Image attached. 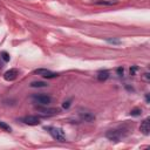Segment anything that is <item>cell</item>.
Listing matches in <instances>:
<instances>
[{"instance_id": "11", "label": "cell", "mask_w": 150, "mask_h": 150, "mask_svg": "<svg viewBox=\"0 0 150 150\" xmlns=\"http://www.w3.org/2000/svg\"><path fill=\"white\" fill-rule=\"evenodd\" d=\"M96 5H107V6H111V5H116L117 0H96L95 1Z\"/></svg>"}, {"instance_id": "15", "label": "cell", "mask_w": 150, "mask_h": 150, "mask_svg": "<svg viewBox=\"0 0 150 150\" xmlns=\"http://www.w3.org/2000/svg\"><path fill=\"white\" fill-rule=\"evenodd\" d=\"M142 114V110L139 109V108H135V109H132L131 111H130V115L131 116H139Z\"/></svg>"}, {"instance_id": "10", "label": "cell", "mask_w": 150, "mask_h": 150, "mask_svg": "<svg viewBox=\"0 0 150 150\" xmlns=\"http://www.w3.org/2000/svg\"><path fill=\"white\" fill-rule=\"evenodd\" d=\"M109 77V71L108 70H100L97 73V80L98 81H105Z\"/></svg>"}, {"instance_id": "16", "label": "cell", "mask_w": 150, "mask_h": 150, "mask_svg": "<svg viewBox=\"0 0 150 150\" xmlns=\"http://www.w3.org/2000/svg\"><path fill=\"white\" fill-rule=\"evenodd\" d=\"M105 41L108 43H111V45H120L121 43V41L118 39H110V38H108V39H105Z\"/></svg>"}, {"instance_id": "9", "label": "cell", "mask_w": 150, "mask_h": 150, "mask_svg": "<svg viewBox=\"0 0 150 150\" xmlns=\"http://www.w3.org/2000/svg\"><path fill=\"white\" fill-rule=\"evenodd\" d=\"M80 116H81V118H82L83 121H86V122H93V121L95 120V115L91 114V112H88V111L81 112Z\"/></svg>"}, {"instance_id": "1", "label": "cell", "mask_w": 150, "mask_h": 150, "mask_svg": "<svg viewBox=\"0 0 150 150\" xmlns=\"http://www.w3.org/2000/svg\"><path fill=\"white\" fill-rule=\"evenodd\" d=\"M128 130L124 129V128H120V129H111V130H108L105 132V137L112 142H118L121 141L123 137H125L128 135L127 132Z\"/></svg>"}, {"instance_id": "5", "label": "cell", "mask_w": 150, "mask_h": 150, "mask_svg": "<svg viewBox=\"0 0 150 150\" xmlns=\"http://www.w3.org/2000/svg\"><path fill=\"white\" fill-rule=\"evenodd\" d=\"M21 121L25 123V124H28V125H39L40 124V118L34 116V115H29V116H25L21 118Z\"/></svg>"}, {"instance_id": "6", "label": "cell", "mask_w": 150, "mask_h": 150, "mask_svg": "<svg viewBox=\"0 0 150 150\" xmlns=\"http://www.w3.org/2000/svg\"><path fill=\"white\" fill-rule=\"evenodd\" d=\"M18 75H19V70L15 69V68H12V69L5 71L4 79H5L6 81H9V82H11V81H14V80L18 77Z\"/></svg>"}, {"instance_id": "20", "label": "cell", "mask_w": 150, "mask_h": 150, "mask_svg": "<svg viewBox=\"0 0 150 150\" xmlns=\"http://www.w3.org/2000/svg\"><path fill=\"white\" fill-rule=\"evenodd\" d=\"M144 79H145L146 81H149V80H150V77H149V73H144Z\"/></svg>"}, {"instance_id": "7", "label": "cell", "mask_w": 150, "mask_h": 150, "mask_svg": "<svg viewBox=\"0 0 150 150\" xmlns=\"http://www.w3.org/2000/svg\"><path fill=\"white\" fill-rule=\"evenodd\" d=\"M139 130H141V132H142L143 135H145V136H148V135L150 134V118H149V117L144 118V120L141 122Z\"/></svg>"}, {"instance_id": "2", "label": "cell", "mask_w": 150, "mask_h": 150, "mask_svg": "<svg viewBox=\"0 0 150 150\" xmlns=\"http://www.w3.org/2000/svg\"><path fill=\"white\" fill-rule=\"evenodd\" d=\"M45 129L50 134V136L59 141V142H66V136L64 132L61 128H56V127H45Z\"/></svg>"}, {"instance_id": "19", "label": "cell", "mask_w": 150, "mask_h": 150, "mask_svg": "<svg viewBox=\"0 0 150 150\" xmlns=\"http://www.w3.org/2000/svg\"><path fill=\"white\" fill-rule=\"evenodd\" d=\"M137 69H138V68H137L136 66L131 67V68H130V74H131V75H135V73H136V70H137Z\"/></svg>"}, {"instance_id": "3", "label": "cell", "mask_w": 150, "mask_h": 150, "mask_svg": "<svg viewBox=\"0 0 150 150\" xmlns=\"http://www.w3.org/2000/svg\"><path fill=\"white\" fill-rule=\"evenodd\" d=\"M30 100L33 103H36L39 105H48L52 102V97L46 94H33L30 96Z\"/></svg>"}, {"instance_id": "21", "label": "cell", "mask_w": 150, "mask_h": 150, "mask_svg": "<svg viewBox=\"0 0 150 150\" xmlns=\"http://www.w3.org/2000/svg\"><path fill=\"white\" fill-rule=\"evenodd\" d=\"M145 101H146V103H149V95L148 94L145 95Z\"/></svg>"}, {"instance_id": "17", "label": "cell", "mask_w": 150, "mask_h": 150, "mask_svg": "<svg viewBox=\"0 0 150 150\" xmlns=\"http://www.w3.org/2000/svg\"><path fill=\"white\" fill-rule=\"evenodd\" d=\"M116 73H117L118 75H123V73H124V68H123V67H118V68L116 69Z\"/></svg>"}, {"instance_id": "14", "label": "cell", "mask_w": 150, "mask_h": 150, "mask_svg": "<svg viewBox=\"0 0 150 150\" xmlns=\"http://www.w3.org/2000/svg\"><path fill=\"white\" fill-rule=\"evenodd\" d=\"M0 56H1V59H2L5 62H8L9 59H11V56H9V54H8L7 52H1V53H0Z\"/></svg>"}, {"instance_id": "12", "label": "cell", "mask_w": 150, "mask_h": 150, "mask_svg": "<svg viewBox=\"0 0 150 150\" xmlns=\"http://www.w3.org/2000/svg\"><path fill=\"white\" fill-rule=\"evenodd\" d=\"M47 86L48 84L43 81H34L30 83V87H33V88H42V87H47Z\"/></svg>"}, {"instance_id": "4", "label": "cell", "mask_w": 150, "mask_h": 150, "mask_svg": "<svg viewBox=\"0 0 150 150\" xmlns=\"http://www.w3.org/2000/svg\"><path fill=\"white\" fill-rule=\"evenodd\" d=\"M35 74L41 75V76H42V77H45V79H54V77H57V76H59V74H57V73H54V71H52V70L43 69V68L36 69V70H35Z\"/></svg>"}, {"instance_id": "8", "label": "cell", "mask_w": 150, "mask_h": 150, "mask_svg": "<svg viewBox=\"0 0 150 150\" xmlns=\"http://www.w3.org/2000/svg\"><path fill=\"white\" fill-rule=\"evenodd\" d=\"M38 110L40 111V112H42L43 115H55V114H59L60 112V110L57 109V108H46V107H38Z\"/></svg>"}, {"instance_id": "18", "label": "cell", "mask_w": 150, "mask_h": 150, "mask_svg": "<svg viewBox=\"0 0 150 150\" xmlns=\"http://www.w3.org/2000/svg\"><path fill=\"white\" fill-rule=\"evenodd\" d=\"M62 107H63L64 109H68V108L70 107V101H64L63 104H62Z\"/></svg>"}, {"instance_id": "13", "label": "cell", "mask_w": 150, "mask_h": 150, "mask_svg": "<svg viewBox=\"0 0 150 150\" xmlns=\"http://www.w3.org/2000/svg\"><path fill=\"white\" fill-rule=\"evenodd\" d=\"M0 129H2L4 131H7V132H11V131H12V128H11L7 123H5V122H2V121H0Z\"/></svg>"}]
</instances>
